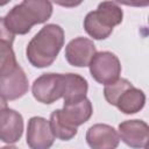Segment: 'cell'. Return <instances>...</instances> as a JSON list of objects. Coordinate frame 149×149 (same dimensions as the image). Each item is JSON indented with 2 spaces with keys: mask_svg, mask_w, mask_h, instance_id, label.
<instances>
[{
  "mask_svg": "<svg viewBox=\"0 0 149 149\" xmlns=\"http://www.w3.org/2000/svg\"><path fill=\"white\" fill-rule=\"evenodd\" d=\"M92 114V102L84 98L79 101L64 104L62 109H55L50 114L49 125L55 137L69 141L77 135V127L87 122Z\"/></svg>",
  "mask_w": 149,
  "mask_h": 149,
  "instance_id": "obj_2",
  "label": "cell"
},
{
  "mask_svg": "<svg viewBox=\"0 0 149 149\" xmlns=\"http://www.w3.org/2000/svg\"><path fill=\"white\" fill-rule=\"evenodd\" d=\"M14 37H15V35L7 28V26L5 23V19L0 17V41L7 42L9 44H13Z\"/></svg>",
  "mask_w": 149,
  "mask_h": 149,
  "instance_id": "obj_16",
  "label": "cell"
},
{
  "mask_svg": "<svg viewBox=\"0 0 149 149\" xmlns=\"http://www.w3.org/2000/svg\"><path fill=\"white\" fill-rule=\"evenodd\" d=\"M28 88V78L19 64L0 71V95L3 99L16 100L22 98Z\"/></svg>",
  "mask_w": 149,
  "mask_h": 149,
  "instance_id": "obj_6",
  "label": "cell"
},
{
  "mask_svg": "<svg viewBox=\"0 0 149 149\" xmlns=\"http://www.w3.org/2000/svg\"><path fill=\"white\" fill-rule=\"evenodd\" d=\"M97 49L92 40L79 36L71 40L65 47V59L66 62L76 68L88 66L91 59L95 55Z\"/></svg>",
  "mask_w": 149,
  "mask_h": 149,
  "instance_id": "obj_10",
  "label": "cell"
},
{
  "mask_svg": "<svg viewBox=\"0 0 149 149\" xmlns=\"http://www.w3.org/2000/svg\"><path fill=\"white\" fill-rule=\"evenodd\" d=\"M23 134V118L15 109L7 108L0 114V141L13 144L20 141Z\"/></svg>",
  "mask_w": 149,
  "mask_h": 149,
  "instance_id": "obj_12",
  "label": "cell"
},
{
  "mask_svg": "<svg viewBox=\"0 0 149 149\" xmlns=\"http://www.w3.org/2000/svg\"><path fill=\"white\" fill-rule=\"evenodd\" d=\"M88 68L92 78L102 85H108L118 80L121 74L120 59L111 51L95 52L88 64Z\"/></svg>",
  "mask_w": 149,
  "mask_h": 149,
  "instance_id": "obj_5",
  "label": "cell"
},
{
  "mask_svg": "<svg viewBox=\"0 0 149 149\" xmlns=\"http://www.w3.org/2000/svg\"><path fill=\"white\" fill-rule=\"evenodd\" d=\"M64 45V30L56 23L45 24L29 41L26 48L28 62L37 68L50 66Z\"/></svg>",
  "mask_w": 149,
  "mask_h": 149,
  "instance_id": "obj_1",
  "label": "cell"
},
{
  "mask_svg": "<svg viewBox=\"0 0 149 149\" xmlns=\"http://www.w3.org/2000/svg\"><path fill=\"white\" fill-rule=\"evenodd\" d=\"M85 137L91 149H116L120 143L118 132L106 123H95L91 126Z\"/></svg>",
  "mask_w": 149,
  "mask_h": 149,
  "instance_id": "obj_11",
  "label": "cell"
},
{
  "mask_svg": "<svg viewBox=\"0 0 149 149\" xmlns=\"http://www.w3.org/2000/svg\"><path fill=\"white\" fill-rule=\"evenodd\" d=\"M0 149H19V148H16V147H14V146H5V147H2V148H0Z\"/></svg>",
  "mask_w": 149,
  "mask_h": 149,
  "instance_id": "obj_18",
  "label": "cell"
},
{
  "mask_svg": "<svg viewBox=\"0 0 149 149\" xmlns=\"http://www.w3.org/2000/svg\"><path fill=\"white\" fill-rule=\"evenodd\" d=\"M123 12L113 1H102L95 10L88 12L83 26L88 36L93 40H106L113 33V28L122 22Z\"/></svg>",
  "mask_w": 149,
  "mask_h": 149,
  "instance_id": "obj_4",
  "label": "cell"
},
{
  "mask_svg": "<svg viewBox=\"0 0 149 149\" xmlns=\"http://www.w3.org/2000/svg\"><path fill=\"white\" fill-rule=\"evenodd\" d=\"M52 15V3L47 0H23L3 17L7 28L15 35H24L35 24L47 22Z\"/></svg>",
  "mask_w": 149,
  "mask_h": 149,
  "instance_id": "obj_3",
  "label": "cell"
},
{
  "mask_svg": "<svg viewBox=\"0 0 149 149\" xmlns=\"http://www.w3.org/2000/svg\"><path fill=\"white\" fill-rule=\"evenodd\" d=\"M8 108V105H7V100L6 99H3L1 95H0V114L5 111V109H7Z\"/></svg>",
  "mask_w": 149,
  "mask_h": 149,
  "instance_id": "obj_17",
  "label": "cell"
},
{
  "mask_svg": "<svg viewBox=\"0 0 149 149\" xmlns=\"http://www.w3.org/2000/svg\"><path fill=\"white\" fill-rule=\"evenodd\" d=\"M27 144L30 149H50L55 142L49 120L42 116H33L27 126Z\"/></svg>",
  "mask_w": 149,
  "mask_h": 149,
  "instance_id": "obj_8",
  "label": "cell"
},
{
  "mask_svg": "<svg viewBox=\"0 0 149 149\" xmlns=\"http://www.w3.org/2000/svg\"><path fill=\"white\" fill-rule=\"evenodd\" d=\"M88 91L87 80L78 73H63V99L64 104L79 101L86 98Z\"/></svg>",
  "mask_w": 149,
  "mask_h": 149,
  "instance_id": "obj_14",
  "label": "cell"
},
{
  "mask_svg": "<svg viewBox=\"0 0 149 149\" xmlns=\"http://www.w3.org/2000/svg\"><path fill=\"white\" fill-rule=\"evenodd\" d=\"M120 140L133 149H144L148 142L149 127L143 120L134 119L122 121L118 127Z\"/></svg>",
  "mask_w": 149,
  "mask_h": 149,
  "instance_id": "obj_9",
  "label": "cell"
},
{
  "mask_svg": "<svg viewBox=\"0 0 149 149\" xmlns=\"http://www.w3.org/2000/svg\"><path fill=\"white\" fill-rule=\"evenodd\" d=\"M146 105V94L142 90L135 87L132 83L125 87L113 101L115 106L123 114H135L140 112Z\"/></svg>",
  "mask_w": 149,
  "mask_h": 149,
  "instance_id": "obj_13",
  "label": "cell"
},
{
  "mask_svg": "<svg viewBox=\"0 0 149 149\" xmlns=\"http://www.w3.org/2000/svg\"><path fill=\"white\" fill-rule=\"evenodd\" d=\"M34 98L42 104L50 105L63 97V73H43L31 85Z\"/></svg>",
  "mask_w": 149,
  "mask_h": 149,
  "instance_id": "obj_7",
  "label": "cell"
},
{
  "mask_svg": "<svg viewBox=\"0 0 149 149\" xmlns=\"http://www.w3.org/2000/svg\"><path fill=\"white\" fill-rule=\"evenodd\" d=\"M17 64L12 44L0 41V71Z\"/></svg>",
  "mask_w": 149,
  "mask_h": 149,
  "instance_id": "obj_15",
  "label": "cell"
}]
</instances>
